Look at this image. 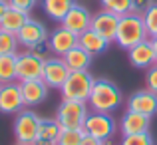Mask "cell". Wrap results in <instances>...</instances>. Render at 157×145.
Wrapping results in <instances>:
<instances>
[{"mask_svg": "<svg viewBox=\"0 0 157 145\" xmlns=\"http://www.w3.org/2000/svg\"><path fill=\"white\" fill-rule=\"evenodd\" d=\"M16 145H30V143H16Z\"/></svg>", "mask_w": 157, "mask_h": 145, "instance_id": "37", "label": "cell"}, {"mask_svg": "<svg viewBox=\"0 0 157 145\" xmlns=\"http://www.w3.org/2000/svg\"><path fill=\"white\" fill-rule=\"evenodd\" d=\"M147 30L145 24H143L141 14H135V12H129V14L119 16V24H117V32H115V44L123 50L133 48L135 44L147 40Z\"/></svg>", "mask_w": 157, "mask_h": 145, "instance_id": "2", "label": "cell"}, {"mask_svg": "<svg viewBox=\"0 0 157 145\" xmlns=\"http://www.w3.org/2000/svg\"><path fill=\"white\" fill-rule=\"evenodd\" d=\"M44 62L46 60L34 56L30 50H26V52H22V54H16V80L28 82V80H38V78H42Z\"/></svg>", "mask_w": 157, "mask_h": 145, "instance_id": "7", "label": "cell"}, {"mask_svg": "<svg viewBox=\"0 0 157 145\" xmlns=\"http://www.w3.org/2000/svg\"><path fill=\"white\" fill-rule=\"evenodd\" d=\"M48 38H50L52 52L58 54V56H64L66 52H70L72 48L78 46V34H74L72 30H68V28H64V26L56 28Z\"/></svg>", "mask_w": 157, "mask_h": 145, "instance_id": "17", "label": "cell"}, {"mask_svg": "<svg viewBox=\"0 0 157 145\" xmlns=\"http://www.w3.org/2000/svg\"><path fill=\"white\" fill-rule=\"evenodd\" d=\"M94 82H96V78L88 70L70 72L68 80L60 88L62 97L64 99H76V101H88L90 93H92V88H94Z\"/></svg>", "mask_w": 157, "mask_h": 145, "instance_id": "3", "label": "cell"}, {"mask_svg": "<svg viewBox=\"0 0 157 145\" xmlns=\"http://www.w3.org/2000/svg\"><path fill=\"white\" fill-rule=\"evenodd\" d=\"M119 145H155V141H153V137H151L149 131H143V133L123 135Z\"/></svg>", "mask_w": 157, "mask_h": 145, "instance_id": "28", "label": "cell"}, {"mask_svg": "<svg viewBox=\"0 0 157 145\" xmlns=\"http://www.w3.org/2000/svg\"><path fill=\"white\" fill-rule=\"evenodd\" d=\"M0 86H2V84H0Z\"/></svg>", "mask_w": 157, "mask_h": 145, "instance_id": "39", "label": "cell"}, {"mask_svg": "<svg viewBox=\"0 0 157 145\" xmlns=\"http://www.w3.org/2000/svg\"><path fill=\"white\" fill-rule=\"evenodd\" d=\"M127 58H129V64L135 66V68H139V70L151 68V66L155 64V54H153L151 38L135 44L133 48H129V50H127Z\"/></svg>", "mask_w": 157, "mask_h": 145, "instance_id": "13", "label": "cell"}, {"mask_svg": "<svg viewBox=\"0 0 157 145\" xmlns=\"http://www.w3.org/2000/svg\"><path fill=\"white\" fill-rule=\"evenodd\" d=\"M92 16L90 14V10L84 6L82 2H76L72 6V10L66 14V18L62 20V26L68 28V30H72L74 34L80 36L82 32L90 30V26H92Z\"/></svg>", "mask_w": 157, "mask_h": 145, "instance_id": "10", "label": "cell"}, {"mask_svg": "<svg viewBox=\"0 0 157 145\" xmlns=\"http://www.w3.org/2000/svg\"><path fill=\"white\" fill-rule=\"evenodd\" d=\"M129 2H131V12H135V14H143V12H145L155 0H129Z\"/></svg>", "mask_w": 157, "mask_h": 145, "instance_id": "32", "label": "cell"}, {"mask_svg": "<svg viewBox=\"0 0 157 145\" xmlns=\"http://www.w3.org/2000/svg\"><path fill=\"white\" fill-rule=\"evenodd\" d=\"M117 24H119V16L113 14V12L101 10L98 14L92 16V30L98 32L100 36H104L105 40L113 42L115 40V32H117Z\"/></svg>", "mask_w": 157, "mask_h": 145, "instance_id": "12", "label": "cell"}, {"mask_svg": "<svg viewBox=\"0 0 157 145\" xmlns=\"http://www.w3.org/2000/svg\"><path fill=\"white\" fill-rule=\"evenodd\" d=\"M40 115L34 113L32 109H22L16 113L14 121V135L18 143H32L38 137V127H40Z\"/></svg>", "mask_w": 157, "mask_h": 145, "instance_id": "6", "label": "cell"}, {"mask_svg": "<svg viewBox=\"0 0 157 145\" xmlns=\"http://www.w3.org/2000/svg\"><path fill=\"white\" fill-rule=\"evenodd\" d=\"M145 86L147 90L157 93V64H153L151 68H147V74H145Z\"/></svg>", "mask_w": 157, "mask_h": 145, "instance_id": "30", "label": "cell"}, {"mask_svg": "<svg viewBox=\"0 0 157 145\" xmlns=\"http://www.w3.org/2000/svg\"><path fill=\"white\" fill-rule=\"evenodd\" d=\"M151 44H153V54H155V64H157V36L151 38Z\"/></svg>", "mask_w": 157, "mask_h": 145, "instance_id": "36", "label": "cell"}, {"mask_svg": "<svg viewBox=\"0 0 157 145\" xmlns=\"http://www.w3.org/2000/svg\"><path fill=\"white\" fill-rule=\"evenodd\" d=\"M30 52L34 54V56L42 58V60H48V58H52L50 54H54V52H52V46H50V38L42 40V42L36 44V46H32V48H30Z\"/></svg>", "mask_w": 157, "mask_h": 145, "instance_id": "29", "label": "cell"}, {"mask_svg": "<svg viewBox=\"0 0 157 145\" xmlns=\"http://www.w3.org/2000/svg\"><path fill=\"white\" fill-rule=\"evenodd\" d=\"M84 135V129H62L56 139V145H80Z\"/></svg>", "mask_w": 157, "mask_h": 145, "instance_id": "25", "label": "cell"}, {"mask_svg": "<svg viewBox=\"0 0 157 145\" xmlns=\"http://www.w3.org/2000/svg\"><path fill=\"white\" fill-rule=\"evenodd\" d=\"M143 24H145V30L149 38H155L157 36V2H153L145 12L141 14Z\"/></svg>", "mask_w": 157, "mask_h": 145, "instance_id": "26", "label": "cell"}, {"mask_svg": "<svg viewBox=\"0 0 157 145\" xmlns=\"http://www.w3.org/2000/svg\"><path fill=\"white\" fill-rule=\"evenodd\" d=\"M36 2L38 0H8L10 8H18V10H24V12H30L36 6Z\"/></svg>", "mask_w": 157, "mask_h": 145, "instance_id": "31", "label": "cell"}, {"mask_svg": "<svg viewBox=\"0 0 157 145\" xmlns=\"http://www.w3.org/2000/svg\"><path fill=\"white\" fill-rule=\"evenodd\" d=\"M104 145H109V143H104Z\"/></svg>", "mask_w": 157, "mask_h": 145, "instance_id": "38", "label": "cell"}, {"mask_svg": "<svg viewBox=\"0 0 157 145\" xmlns=\"http://www.w3.org/2000/svg\"><path fill=\"white\" fill-rule=\"evenodd\" d=\"M16 80V54L0 56V84H12Z\"/></svg>", "mask_w": 157, "mask_h": 145, "instance_id": "22", "label": "cell"}, {"mask_svg": "<svg viewBox=\"0 0 157 145\" xmlns=\"http://www.w3.org/2000/svg\"><path fill=\"white\" fill-rule=\"evenodd\" d=\"M10 8V4H8V0H0V20H2V16H4V12Z\"/></svg>", "mask_w": 157, "mask_h": 145, "instance_id": "35", "label": "cell"}, {"mask_svg": "<svg viewBox=\"0 0 157 145\" xmlns=\"http://www.w3.org/2000/svg\"><path fill=\"white\" fill-rule=\"evenodd\" d=\"M24 97L20 90V82L12 84H2L0 86V113L6 115H16L18 111L24 109Z\"/></svg>", "mask_w": 157, "mask_h": 145, "instance_id": "8", "label": "cell"}, {"mask_svg": "<svg viewBox=\"0 0 157 145\" xmlns=\"http://www.w3.org/2000/svg\"><path fill=\"white\" fill-rule=\"evenodd\" d=\"M30 145H56V141H48V139H40V137H36Z\"/></svg>", "mask_w": 157, "mask_h": 145, "instance_id": "34", "label": "cell"}, {"mask_svg": "<svg viewBox=\"0 0 157 145\" xmlns=\"http://www.w3.org/2000/svg\"><path fill=\"white\" fill-rule=\"evenodd\" d=\"M62 131V125L54 119H40V127H38V137L40 139H48V141H56L58 135Z\"/></svg>", "mask_w": 157, "mask_h": 145, "instance_id": "23", "label": "cell"}, {"mask_svg": "<svg viewBox=\"0 0 157 145\" xmlns=\"http://www.w3.org/2000/svg\"><path fill=\"white\" fill-rule=\"evenodd\" d=\"M149 121H151V117L127 109L125 113H123L121 121H119V131H121V135L143 133V131H149Z\"/></svg>", "mask_w": 157, "mask_h": 145, "instance_id": "16", "label": "cell"}, {"mask_svg": "<svg viewBox=\"0 0 157 145\" xmlns=\"http://www.w3.org/2000/svg\"><path fill=\"white\" fill-rule=\"evenodd\" d=\"M80 145H104V141H100L98 137H92V135H88V133H86Z\"/></svg>", "mask_w": 157, "mask_h": 145, "instance_id": "33", "label": "cell"}, {"mask_svg": "<svg viewBox=\"0 0 157 145\" xmlns=\"http://www.w3.org/2000/svg\"><path fill=\"white\" fill-rule=\"evenodd\" d=\"M101 8L107 12H113L117 16H123V14H129L131 12V2L129 0H100Z\"/></svg>", "mask_w": 157, "mask_h": 145, "instance_id": "27", "label": "cell"}, {"mask_svg": "<svg viewBox=\"0 0 157 145\" xmlns=\"http://www.w3.org/2000/svg\"><path fill=\"white\" fill-rule=\"evenodd\" d=\"M123 101V93L119 90V86H115L107 78H98L94 82L92 93L88 97V103L94 111L100 113H113Z\"/></svg>", "mask_w": 157, "mask_h": 145, "instance_id": "1", "label": "cell"}, {"mask_svg": "<svg viewBox=\"0 0 157 145\" xmlns=\"http://www.w3.org/2000/svg\"><path fill=\"white\" fill-rule=\"evenodd\" d=\"M18 36L10 34V32L0 30V56H10V54H18Z\"/></svg>", "mask_w": 157, "mask_h": 145, "instance_id": "24", "label": "cell"}, {"mask_svg": "<svg viewBox=\"0 0 157 145\" xmlns=\"http://www.w3.org/2000/svg\"><path fill=\"white\" fill-rule=\"evenodd\" d=\"M78 46H82L86 52H90L92 56H100V54L107 52L109 48V40H105L104 36H100L98 32H94L92 28L86 32H82L78 36Z\"/></svg>", "mask_w": 157, "mask_h": 145, "instance_id": "18", "label": "cell"}, {"mask_svg": "<svg viewBox=\"0 0 157 145\" xmlns=\"http://www.w3.org/2000/svg\"><path fill=\"white\" fill-rule=\"evenodd\" d=\"M78 0H42V10L54 22H62Z\"/></svg>", "mask_w": 157, "mask_h": 145, "instance_id": "21", "label": "cell"}, {"mask_svg": "<svg viewBox=\"0 0 157 145\" xmlns=\"http://www.w3.org/2000/svg\"><path fill=\"white\" fill-rule=\"evenodd\" d=\"M86 117H88L86 101L64 99L56 109V121L62 125V129H84Z\"/></svg>", "mask_w": 157, "mask_h": 145, "instance_id": "4", "label": "cell"}, {"mask_svg": "<svg viewBox=\"0 0 157 145\" xmlns=\"http://www.w3.org/2000/svg\"><path fill=\"white\" fill-rule=\"evenodd\" d=\"M28 20H30V14H28V12L18 10V8H8V10L4 12L2 20H0V30L10 32V34H18Z\"/></svg>", "mask_w": 157, "mask_h": 145, "instance_id": "19", "label": "cell"}, {"mask_svg": "<svg viewBox=\"0 0 157 145\" xmlns=\"http://www.w3.org/2000/svg\"><path fill=\"white\" fill-rule=\"evenodd\" d=\"M127 109L153 117L157 115V93L151 90H139V92L131 93L129 101H127Z\"/></svg>", "mask_w": 157, "mask_h": 145, "instance_id": "11", "label": "cell"}, {"mask_svg": "<svg viewBox=\"0 0 157 145\" xmlns=\"http://www.w3.org/2000/svg\"><path fill=\"white\" fill-rule=\"evenodd\" d=\"M20 90H22L24 103H26L28 107H34V105H40L42 101H46L48 90H50V88L44 84L42 78H38V80L20 82Z\"/></svg>", "mask_w": 157, "mask_h": 145, "instance_id": "15", "label": "cell"}, {"mask_svg": "<svg viewBox=\"0 0 157 145\" xmlns=\"http://www.w3.org/2000/svg\"><path fill=\"white\" fill-rule=\"evenodd\" d=\"M70 70L66 66V62L62 58H48L44 62V70H42V80L48 88H58L60 90L64 86V82L68 80Z\"/></svg>", "mask_w": 157, "mask_h": 145, "instance_id": "9", "label": "cell"}, {"mask_svg": "<svg viewBox=\"0 0 157 145\" xmlns=\"http://www.w3.org/2000/svg\"><path fill=\"white\" fill-rule=\"evenodd\" d=\"M18 42H20V46H24V48H28L30 50L32 46H36V44H40L42 40H46L48 38V28L44 26L40 20H28L26 24H24V28L18 32Z\"/></svg>", "mask_w": 157, "mask_h": 145, "instance_id": "14", "label": "cell"}, {"mask_svg": "<svg viewBox=\"0 0 157 145\" xmlns=\"http://www.w3.org/2000/svg\"><path fill=\"white\" fill-rule=\"evenodd\" d=\"M84 133L107 143L111 139V135L115 133V121L111 117V113H100V111L88 113L86 123H84Z\"/></svg>", "mask_w": 157, "mask_h": 145, "instance_id": "5", "label": "cell"}, {"mask_svg": "<svg viewBox=\"0 0 157 145\" xmlns=\"http://www.w3.org/2000/svg\"><path fill=\"white\" fill-rule=\"evenodd\" d=\"M92 58L94 56L90 52H86L82 46H76V48L70 50V52H66L62 56V60L66 62L70 72H82V70H88L92 66Z\"/></svg>", "mask_w": 157, "mask_h": 145, "instance_id": "20", "label": "cell"}]
</instances>
